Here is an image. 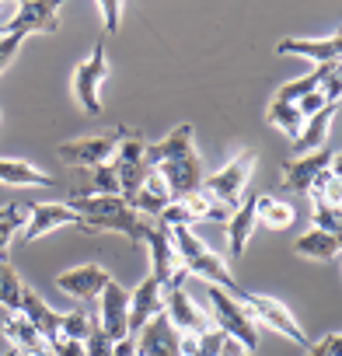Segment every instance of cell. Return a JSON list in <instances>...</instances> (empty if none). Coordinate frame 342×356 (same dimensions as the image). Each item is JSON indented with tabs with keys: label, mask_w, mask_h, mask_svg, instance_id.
I'll list each match as a JSON object with an SVG mask.
<instances>
[{
	"label": "cell",
	"mask_w": 342,
	"mask_h": 356,
	"mask_svg": "<svg viewBox=\"0 0 342 356\" xmlns=\"http://www.w3.org/2000/svg\"><path fill=\"white\" fill-rule=\"evenodd\" d=\"M196 129L193 122H182L175 126L168 136H161L157 143H147V171H157L161 182L168 189L171 200H186L193 193L203 189V161H200V150L193 143Z\"/></svg>",
	"instance_id": "6da1fadb"
},
{
	"label": "cell",
	"mask_w": 342,
	"mask_h": 356,
	"mask_svg": "<svg viewBox=\"0 0 342 356\" xmlns=\"http://www.w3.org/2000/svg\"><path fill=\"white\" fill-rule=\"evenodd\" d=\"M67 207L81 217L77 231H84V234H122L136 248L143 241V231L154 224V220L140 217L122 196H74Z\"/></svg>",
	"instance_id": "7a4b0ae2"
},
{
	"label": "cell",
	"mask_w": 342,
	"mask_h": 356,
	"mask_svg": "<svg viewBox=\"0 0 342 356\" xmlns=\"http://www.w3.org/2000/svg\"><path fill=\"white\" fill-rule=\"evenodd\" d=\"M168 238H171V248H175L179 266H182L189 276H200V280H206V286H220V290H227V293H238V290H241V283L231 276V266H227L193 227H171Z\"/></svg>",
	"instance_id": "3957f363"
},
{
	"label": "cell",
	"mask_w": 342,
	"mask_h": 356,
	"mask_svg": "<svg viewBox=\"0 0 342 356\" xmlns=\"http://www.w3.org/2000/svg\"><path fill=\"white\" fill-rule=\"evenodd\" d=\"M241 304H245V311L252 314V321H255V328L262 332H276V335H283V339H290L293 346H300V349H307L311 342H307V335H304V328H300V321L293 318V311L283 304V300H276V297H266V293H255V290H238L234 293Z\"/></svg>",
	"instance_id": "277c9868"
},
{
	"label": "cell",
	"mask_w": 342,
	"mask_h": 356,
	"mask_svg": "<svg viewBox=\"0 0 342 356\" xmlns=\"http://www.w3.org/2000/svg\"><path fill=\"white\" fill-rule=\"evenodd\" d=\"M206 300H210V311L206 314H213L217 332H224L227 339H234L245 353H255L259 349V328H255L252 314L245 311V304L234 293L220 290V286H210L206 290Z\"/></svg>",
	"instance_id": "5b68a950"
},
{
	"label": "cell",
	"mask_w": 342,
	"mask_h": 356,
	"mask_svg": "<svg viewBox=\"0 0 342 356\" xmlns=\"http://www.w3.org/2000/svg\"><path fill=\"white\" fill-rule=\"evenodd\" d=\"M255 164H259V154H255L252 147L238 150L220 171H213V175L203 178V193H210L217 203H224L227 210H234V207L245 200V189H248V182H252Z\"/></svg>",
	"instance_id": "8992f818"
},
{
	"label": "cell",
	"mask_w": 342,
	"mask_h": 356,
	"mask_svg": "<svg viewBox=\"0 0 342 356\" xmlns=\"http://www.w3.org/2000/svg\"><path fill=\"white\" fill-rule=\"evenodd\" d=\"M147 140L136 133V129H129V126H122V133H119V147H115V157H112V168H115V175H119V196L129 203L133 196H136V189L147 182Z\"/></svg>",
	"instance_id": "52a82bcc"
},
{
	"label": "cell",
	"mask_w": 342,
	"mask_h": 356,
	"mask_svg": "<svg viewBox=\"0 0 342 356\" xmlns=\"http://www.w3.org/2000/svg\"><path fill=\"white\" fill-rule=\"evenodd\" d=\"M119 133H122V122L105 129V133H88V136H77V140H67L56 147V157L70 168H98V164H108L115 157V147H119Z\"/></svg>",
	"instance_id": "ba28073f"
},
{
	"label": "cell",
	"mask_w": 342,
	"mask_h": 356,
	"mask_svg": "<svg viewBox=\"0 0 342 356\" xmlns=\"http://www.w3.org/2000/svg\"><path fill=\"white\" fill-rule=\"evenodd\" d=\"M108 77V49H105V39L95 42L91 56L84 63H77L74 70V95L81 102V108L88 115H101L105 105H101V84Z\"/></svg>",
	"instance_id": "9c48e42d"
},
{
	"label": "cell",
	"mask_w": 342,
	"mask_h": 356,
	"mask_svg": "<svg viewBox=\"0 0 342 356\" xmlns=\"http://www.w3.org/2000/svg\"><path fill=\"white\" fill-rule=\"evenodd\" d=\"M335 157H339V147L325 143V147H318V150H307V154H297V157L283 161V168H279V171H283V175H279L283 189H290V193H307V189L314 186V178L335 164Z\"/></svg>",
	"instance_id": "30bf717a"
},
{
	"label": "cell",
	"mask_w": 342,
	"mask_h": 356,
	"mask_svg": "<svg viewBox=\"0 0 342 356\" xmlns=\"http://www.w3.org/2000/svg\"><path fill=\"white\" fill-rule=\"evenodd\" d=\"M112 342L129 339V290L115 280L105 283V290L98 293V321H95Z\"/></svg>",
	"instance_id": "8fae6325"
},
{
	"label": "cell",
	"mask_w": 342,
	"mask_h": 356,
	"mask_svg": "<svg viewBox=\"0 0 342 356\" xmlns=\"http://www.w3.org/2000/svg\"><path fill=\"white\" fill-rule=\"evenodd\" d=\"M164 318L171 321V328H175L179 335H203V332H210V314L186 293V286L164 293Z\"/></svg>",
	"instance_id": "7c38bea8"
},
{
	"label": "cell",
	"mask_w": 342,
	"mask_h": 356,
	"mask_svg": "<svg viewBox=\"0 0 342 356\" xmlns=\"http://www.w3.org/2000/svg\"><path fill=\"white\" fill-rule=\"evenodd\" d=\"M276 53H279V56L307 60V63H314V67L339 63V56H342V35L332 32V35H318V39H307V35L283 39V42H276Z\"/></svg>",
	"instance_id": "4fadbf2b"
},
{
	"label": "cell",
	"mask_w": 342,
	"mask_h": 356,
	"mask_svg": "<svg viewBox=\"0 0 342 356\" xmlns=\"http://www.w3.org/2000/svg\"><path fill=\"white\" fill-rule=\"evenodd\" d=\"M60 227H81V217L67 203H28V220L22 227L25 241H39Z\"/></svg>",
	"instance_id": "5bb4252c"
},
{
	"label": "cell",
	"mask_w": 342,
	"mask_h": 356,
	"mask_svg": "<svg viewBox=\"0 0 342 356\" xmlns=\"http://www.w3.org/2000/svg\"><path fill=\"white\" fill-rule=\"evenodd\" d=\"M108 280H112V273H108L105 266H98V262H84V266L63 269V273L56 276V286H60L67 297H74V300H95V297L105 290Z\"/></svg>",
	"instance_id": "9a60e30c"
},
{
	"label": "cell",
	"mask_w": 342,
	"mask_h": 356,
	"mask_svg": "<svg viewBox=\"0 0 342 356\" xmlns=\"http://www.w3.org/2000/svg\"><path fill=\"white\" fill-rule=\"evenodd\" d=\"M0 29L4 32H22V35L56 32L60 29V4H49V0H28V4H22Z\"/></svg>",
	"instance_id": "2e32d148"
},
{
	"label": "cell",
	"mask_w": 342,
	"mask_h": 356,
	"mask_svg": "<svg viewBox=\"0 0 342 356\" xmlns=\"http://www.w3.org/2000/svg\"><path fill=\"white\" fill-rule=\"evenodd\" d=\"M255 207H259V193L245 196V200H241V203L231 210V217H227V224H224V231H227V255H231L234 262L245 255V248H248L252 234L259 231Z\"/></svg>",
	"instance_id": "e0dca14e"
},
{
	"label": "cell",
	"mask_w": 342,
	"mask_h": 356,
	"mask_svg": "<svg viewBox=\"0 0 342 356\" xmlns=\"http://www.w3.org/2000/svg\"><path fill=\"white\" fill-rule=\"evenodd\" d=\"M161 311H164V286H161L154 276H147L140 286L129 290V339H133L150 318H157Z\"/></svg>",
	"instance_id": "ac0fdd59"
},
{
	"label": "cell",
	"mask_w": 342,
	"mask_h": 356,
	"mask_svg": "<svg viewBox=\"0 0 342 356\" xmlns=\"http://www.w3.org/2000/svg\"><path fill=\"white\" fill-rule=\"evenodd\" d=\"M140 248H147V255H150V276H154L161 286H168L171 273L179 269V259H175V248H171L168 231H164V227H157V224H150V227L143 231Z\"/></svg>",
	"instance_id": "d6986e66"
},
{
	"label": "cell",
	"mask_w": 342,
	"mask_h": 356,
	"mask_svg": "<svg viewBox=\"0 0 342 356\" xmlns=\"http://www.w3.org/2000/svg\"><path fill=\"white\" fill-rule=\"evenodd\" d=\"M4 339L11 342V349L18 356H49V342L28 325V318L22 311L4 318Z\"/></svg>",
	"instance_id": "ffe728a7"
},
{
	"label": "cell",
	"mask_w": 342,
	"mask_h": 356,
	"mask_svg": "<svg viewBox=\"0 0 342 356\" xmlns=\"http://www.w3.org/2000/svg\"><path fill=\"white\" fill-rule=\"evenodd\" d=\"M18 311L28 318V325H32L46 342H53V339L60 335V311H53V307H49L32 286L22 290V307H18Z\"/></svg>",
	"instance_id": "44dd1931"
},
{
	"label": "cell",
	"mask_w": 342,
	"mask_h": 356,
	"mask_svg": "<svg viewBox=\"0 0 342 356\" xmlns=\"http://www.w3.org/2000/svg\"><path fill=\"white\" fill-rule=\"evenodd\" d=\"M0 186L39 189V186H56V178L46 175L42 168H35L32 161H22V157H0Z\"/></svg>",
	"instance_id": "7402d4cb"
},
{
	"label": "cell",
	"mask_w": 342,
	"mask_h": 356,
	"mask_svg": "<svg viewBox=\"0 0 342 356\" xmlns=\"http://www.w3.org/2000/svg\"><path fill=\"white\" fill-rule=\"evenodd\" d=\"M335 112H339V102H332V105H325L321 112H314V115H307V119H304L300 136L293 140L297 154H307V150H318V147H325V143H328V129H332Z\"/></svg>",
	"instance_id": "603a6c76"
},
{
	"label": "cell",
	"mask_w": 342,
	"mask_h": 356,
	"mask_svg": "<svg viewBox=\"0 0 342 356\" xmlns=\"http://www.w3.org/2000/svg\"><path fill=\"white\" fill-rule=\"evenodd\" d=\"M293 252L304 255V259H311V262H335L339 252H342V241H339V234H328V231L311 227L307 234H300L293 241Z\"/></svg>",
	"instance_id": "cb8c5ba5"
},
{
	"label": "cell",
	"mask_w": 342,
	"mask_h": 356,
	"mask_svg": "<svg viewBox=\"0 0 342 356\" xmlns=\"http://www.w3.org/2000/svg\"><path fill=\"white\" fill-rule=\"evenodd\" d=\"M339 70V63H325V67H311L304 77H297V81H286L276 95H272V102H286V105H297L300 98H307L311 91H318L332 74Z\"/></svg>",
	"instance_id": "d4e9b609"
},
{
	"label": "cell",
	"mask_w": 342,
	"mask_h": 356,
	"mask_svg": "<svg viewBox=\"0 0 342 356\" xmlns=\"http://www.w3.org/2000/svg\"><path fill=\"white\" fill-rule=\"evenodd\" d=\"M168 203H171V196H168V189H164V182H161L157 171L147 175V182H143V186L136 189V196L129 200V207H133L140 217H147V220H157V213H161Z\"/></svg>",
	"instance_id": "484cf974"
},
{
	"label": "cell",
	"mask_w": 342,
	"mask_h": 356,
	"mask_svg": "<svg viewBox=\"0 0 342 356\" xmlns=\"http://www.w3.org/2000/svg\"><path fill=\"white\" fill-rule=\"evenodd\" d=\"M182 203V210H186V217H189V224L196 227V224H203V220H213V224H227V217H231V210L224 207V203H217L210 193H193V196H186V200H179Z\"/></svg>",
	"instance_id": "4316f807"
},
{
	"label": "cell",
	"mask_w": 342,
	"mask_h": 356,
	"mask_svg": "<svg viewBox=\"0 0 342 356\" xmlns=\"http://www.w3.org/2000/svg\"><path fill=\"white\" fill-rule=\"evenodd\" d=\"M255 220H259V227H269V231H286V227H293L297 210H293V203H286V200H276V196H262V193H259Z\"/></svg>",
	"instance_id": "83f0119b"
},
{
	"label": "cell",
	"mask_w": 342,
	"mask_h": 356,
	"mask_svg": "<svg viewBox=\"0 0 342 356\" xmlns=\"http://www.w3.org/2000/svg\"><path fill=\"white\" fill-rule=\"evenodd\" d=\"M22 290H25V283H22L15 262L8 255H0V307L8 314H15L22 307Z\"/></svg>",
	"instance_id": "f1b7e54d"
},
{
	"label": "cell",
	"mask_w": 342,
	"mask_h": 356,
	"mask_svg": "<svg viewBox=\"0 0 342 356\" xmlns=\"http://www.w3.org/2000/svg\"><path fill=\"white\" fill-rule=\"evenodd\" d=\"M266 122H269V126H276L286 140H297V136H300V126H304V115L297 112V105L269 102V108H266Z\"/></svg>",
	"instance_id": "f546056e"
},
{
	"label": "cell",
	"mask_w": 342,
	"mask_h": 356,
	"mask_svg": "<svg viewBox=\"0 0 342 356\" xmlns=\"http://www.w3.org/2000/svg\"><path fill=\"white\" fill-rule=\"evenodd\" d=\"M77 196H119V175H115L112 161L91 168V186L84 193H77Z\"/></svg>",
	"instance_id": "4dcf8cb0"
},
{
	"label": "cell",
	"mask_w": 342,
	"mask_h": 356,
	"mask_svg": "<svg viewBox=\"0 0 342 356\" xmlns=\"http://www.w3.org/2000/svg\"><path fill=\"white\" fill-rule=\"evenodd\" d=\"M25 220H28V203H11L8 217L0 220V255H8V248H11L18 227H25Z\"/></svg>",
	"instance_id": "1f68e13d"
},
{
	"label": "cell",
	"mask_w": 342,
	"mask_h": 356,
	"mask_svg": "<svg viewBox=\"0 0 342 356\" xmlns=\"http://www.w3.org/2000/svg\"><path fill=\"white\" fill-rule=\"evenodd\" d=\"M311 220H314V227H318V231L339 234V227H342V210H339V203L311 200Z\"/></svg>",
	"instance_id": "d6a6232c"
},
{
	"label": "cell",
	"mask_w": 342,
	"mask_h": 356,
	"mask_svg": "<svg viewBox=\"0 0 342 356\" xmlns=\"http://www.w3.org/2000/svg\"><path fill=\"white\" fill-rule=\"evenodd\" d=\"M95 328V318L88 311H70V314H60V335L63 339H88Z\"/></svg>",
	"instance_id": "836d02e7"
},
{
	"label": "cell",
	"mask_w": 342,
	"mask_h": 356,
	"mask_svg": "<svg viewBox=\"0 0 342 356\" xmlns=\"http://www.w3.org/2000/svg\"><path fill=\"white\" fill-rule=\"evenodd\" d=\"M25 39L28 35H22V32H4V35H0V74L15 63V56H18V49H22Z\"/></svg>",
	"instance_id": "e575fe53"
},
{
	"label": "cell",
	"mask_w": 342,
	"mask_h": 356,
	"mask_svg": "<svg viewBox=\"0 0 342 356\" xmlns=\"http://www.w3.org/2000/svg\"><path fill=\"white\" fill-rule=\"evenodd\" d=\"M112 346H115V342H112L98 325H95V328H91V335L84 339V356H112Z\"/></svg>",
	"instance_id": "d590c367"
},
{
	"label": "cell",
	"mask_w": 342,
	"mask_h": 356,
	"mask_svg": "<svg viewBox=\"0 0 342 356\" xmlns=\"http://www.w3.org/2000/svg\"><path fill=\"white\" fill-rule=\"evenodd\" d=\"M49 356H84V342H81V339H63V335H56V339L49 342Z\"/></svg>",
	"instance_id": "8d00e7d4"
},
{
	"label": "cell",
	"mask_w": 342,
	"mask_h": 356,
	"mask_svg": "<svg viewBox=\"0 0 342 356\" xmlns=\"http://www.w3.org/2000/svg\"><path fill=\"white\" fill-rule=\"evenodd\" d=\"M98 15L105 22V35L119 32V18H122V4H115V0H105V4H98Z\"/></svg>",
	"instance_id": "74e56055"
},
{
	"label": "cell",
	"mask_w": 342,
	"mask_h": 356,
	"mask_svg": "<svg viewBox=\"0 0 342 356\" xmlns=\"http://www.w3.org/2000/svg\"><path fill=\"white\" fill-rule=\"evenodd\" d=\"M307 356H339V332H328L314 346H307Z\"/></svg>",
	"instance_id": "f35d334b"
},
{
	"label": "cell",
	"mask_w": 342,
	"mask_h": 356,
	"mask_svg": "<svg viewBox=\"0 0 342 356\" xmlns=\"http://www.w3.org/2000/svg\"><path fill=\"white\" fill-rule=\"evenodd\" d=\"M112 356H136V349H133V339H122V342H115V346H112Z\"/></svg>",
	"instance_id": "ab89813d"
},
{
	"label": "cell",
	"mask_w": 342,
	"mask_h": 356,
	"mask_svg": "<svg viewBox=\"0 0 342 356\" xmlns=\"http://www.w3.org/2000/svg\"><path fill=\"white\" fill-rule=\"evenodd\" d=\"M4 356H18V353H15V349H8V353H4Z\"/></svg>",
	"instance_id": "60d3db41"
}]
</instances>
